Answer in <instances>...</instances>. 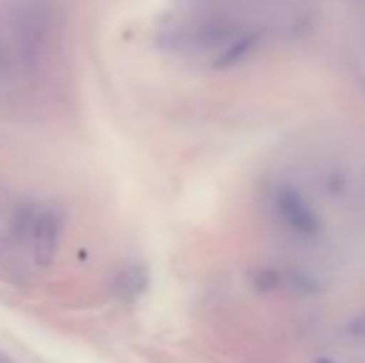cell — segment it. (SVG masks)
Wrapping results in <instances>:
<instances>
[{
    "label": "cell",
    "instance_id": "cell-2",
    "mask_svg": "<svg viewBox=\"0 0 365 363\" xmlns=\"http://www.w3.org/2000/svg\"><path fill=\"white\" fill-rule=\"evenodd\" d=\"M58 30L53 0H0V90L23 92L45 78Z\"/></svg>",
    "mask_w": 365,
    "mask_h": 363
},
{
    "label": "cell",
    "instance_id": "cell-1",
    "mask_svg": "<svg viewBox=\"0 0 365 363\" xmlns=\"http://www.w3.org/2000/svg\"><path fill=\"white\" fill-rule=\"evenodd\" d=\"M261 214L301 267L365 252V145L323 132L291 142L261 180Z\"/></svg>",
    "mask_w": 365,
    "mask_h": 363
},
{
    "label": "cell",
    "instance_id": "cell-3",
    "mask_svg": "<svg viewBox=\"0 0 365 363\" xmlns=\"http://www.w3.org/2000/svg\"><path fill=\"white\" fill-rule=\"evenodd\" d=\"M25 239L30 244L35 262L38 264H50L58 252L60 234H63V217L60 212H55L53 207H33L25 214Z\"/></svg>",
    "mask_w": 365,
    "mask_h": 363
},
{
    "label": "cell",
    "instance_id": "cell-5",
    "mask_svg": "<svg viewBox=\"0 0 365 363\" xmlns=\"http://www.w3.org/2000/svg\"><path fill=\"white\" fill-rule=\"evenodd\" d=\"M318 363H328V361H318ZM331 363H333V361H331Z\"/></svg>",
    "mask_w": 365,
    "mask_h": 363
},
{
    "label": "cell",
    "instance_id": "cell-4",
    "mask_svg": "<svg viewBox=\"0 0 365 363\" xmlns=\"http://www.w3.org/2000/svg\"><path fill=\"white\" fill-rule=\"evenodd\" d=\"M358 58H361V68H363V78H365V43H363V50H361V55H358Z\"/></svg>",
    "mask_w": 365,
    "mask_h": 363
}]
</instances>
